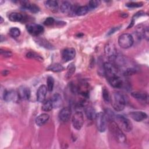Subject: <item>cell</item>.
Instances as JSON below:
<instances>
[{
    "mask_svg": "<svg viewBox=\"0 0 149 149\" xmlns=\"http://www.w3.org/2000/svg\"><path fill=\"white\" fill-rule=\"evenodd\" d=\"M1 2V4H2V3H3V2H4V1H1V2Z\"/></svg>",
    "mask_w": 149,
    "mask_h": 149,
    "instance_id": "obj_41",
    "label": "cell"
},
{
    "mask_svg": "<svg viewBox=\"0 0 149 149\" xmlns=\"http://www.w3.org/2000/svg\"><path fill=\"white\" fill-rule=\"evenodd\" d=\"M1 54L4 55L5 56H10L12 55V52L10 51H3L2 49H1Z\"/></svg>",
    "mask_w": 149,
    "mask_h": 149,
    "instance_id": "obj_37",
    "label": "cell"
},
{
    "mask_svg": "<svg viewBox=\"0 0 149 149\" xmlns=\"http://www.w3.org/2000/svg\"><path fill=\"white\" fill-rule=\"evenodd\" d=\"M52 102L53 104V107L55 108H59L62 105V99L61 95L58 93H55L52 98Z\"/></svg>",
    "mask_w": 149,
    "mask_h": 149,
    "instance_id": "obj_21",
    "label": "cell"
},
{
    "mask_svg": "<svg viewBox=\"0 0 149 149\" xmlns=\"http://www.w3.org/2000/svg\"><path fill=\"white\" fill-rule=\"evenodd\" d=\"M47 88L49 91H52L54 86V79L52 76H48L47 79Z\"/></svg>",
    "mask_w": 149,
    "mask_h": 149,
    "instance_id": "obj_31",
    "label": "cell"
},
{
    "mask_svg": "<svg viewBox=\"0 0 149 149\" xmlns=\"http://www.w3.org/2000/svg\"><path fill=\"white\" fill-rule=\"evenodd\" d=\"M110 85L114 88H120L123 84V82L119 75L107 78Z\"/></svg>",
    "mask_w": 149,
    "mask_h": 149,
    "instance_id": "obj_13",
    "label": "cell"
},
{
    "mask_svg": "<svg viewBox=\"0 0 149 149\" xmlns=\"http://www.w3.org/2000/svg\"><path fill=\"white\" fill-rule=\"evenodd\" d=\"M134 42V38L133 36L129 33H124L121 34L118 38L119 45L123 48L127 49L132 46Z\"/></svg>",
    "mask_w": 149,
    "mask_h": 149,
    "instance_id": "obj_3",
    "label": "cell"
},
{
    "mask_svg": "<svg viewBox=\"0 0 149 149\" xmlns=\"http://www.w3.org/2000/svg\"><path fill=\"white\" fill-rule=\"evenodd\" d=\"M101 1L98 0H92L88 2V8L95 9L100 5Z\"/></svg>",
    "mask_w": 149,
    "mask_h": 149,
    "instance_id": "obj_34",
    "label": "cell"
},
{
    "mask_svg": "<svg viewBox=\"0 0 149 149\" xmlns=\"http://www.w3.org/2000/svg\"><path fill=\"white\" fill-rule=\"evenodd\" d=\"M84 111L87 118L90 120H93L95 118L97 113L95 109L91 106H86L84 108Z\"/></svg>",
    "mask_w": 149,
    "mask_h": 149,
    "instance_id": "obj_20",
    "label": "cell"
},
{
    "mask_svg": "<svg viewBox=\"0 0 149 149\" xmlns=\"http://www.w3.org/2000/svg\"><path fill=\"white\" fill-rule=\"evenodd\" d=\"M119 29V27H113L111 29V30L108 33V36H110L111 34H113L115 31L118 30Z\"/></svg>",
    "mask_w": 149,
    "mask_h": 149,
    "instance_id": "obj_38",
    "label": "cell"
},
{
    "mask_svg": "<svg viewBox=\"0 0 149 149\" xmlns=\"http://www.w3.org/2000/svg\"><path fill=\"white\" fill-rule=\"evenodd\" d=\"M105 74L107 78L119 75V69L113 63L107 62L104 64Z\"/></svg>",
    "mask_w": 149,
    "mask_h": 149,
    "instance_id": "obj_5",
    "label": "cell"
},
{
    "mask_svg": "<svg viewBox=\"0 0 149 149\" xmlns=\"http://www.w3.org/2000/svg\"><path fill=\"white\" fill-rule=\"evenodd\" d=\"M45 5L49 10L53 12H56L58 10V3L56 1H47L45 2Z\"/></svg>",
    "mask_w": 149,
    "mask_h": 149,
    "instance_id": "obj_22",
    "label": "cell"
},
{
    "mask_svg": "<svg viewBox=\"0 0 149 149\" xmlns=\"http://www.w3.org/2000/svg\"><path fill=\"white\" fill-rule=\"evenodd\" d=\"M102 93V97L104 101L106 103H109L111 101V97H110V95L108 90L106 88H103Z\"/></svg>",
    "mask_w": 149,
    "mask_h": 149,
    "instance_id": "obj_33",
    "label": "cell"
},
{
    "mask_svg": "<svg viewBox=\"0 0 149 149\" xmlns=\"http://www.w3.org/2000/svg\"><path fill=\"white\" fill-rule=\"evenodd\" d=\"M0 20H1V21H0V23H3V17H2V16H1V17H0Z\"/></svg>",
    "mask_w": 149,
    "mask_h": 149,
    "instance_id": "obj_40",
    "label": "cell"
},
{
    "mask_svg": "<svg viewBox=\"0 0 149 149\" xmlns=\"http://www.w3.org/2000/svg\"><path fill=\"white\" fill-rule=\"evenodd\" d=\"M9 19L13 22H22L24 19V16L21 13L17 12H13L9 15Z\"/></svg>",
    "mask_w": 149,
    "mask_h": 149,
    "instance_id": "obj_23",
    "label": "cell"
},
{
    "mask_svg": "<svg viewBox=\"0 0 149 149\" xmlns=\"http://www.w3.org/2000/svg\"><path fill=\"white\" fill-rule=\"evenodd\" d=\"M36 41L37 43H38L40 45L41 47H43L45 48L49 49H54V47L52 44H51L48 41H47L44 38H38Z\"/></svg>",
    "mask_w": 149,
    "mask_h": 149,
    "instance_id": "obj_25",
    "label": "cell"
},
{
    "mask_svg": "<svg viewBox=\"0 0 149 149\" xmlns=\"http://www.w3.org/2000/svg\"><path fill=\"white\" fill-rule=\"evenodd\" d=\"M9 34L11 37L13 38L18 37L20 34V30L17 27H12L9 30Z\"/></svg>",
    "mask_w": 149,
    "mask_h": 149,
    "instance_id": "obj_30",
    "label": "cell"
},
{
    "mask_svg": "<svg viewBox=\"0 0 149 149\" xmlns=\"http://www.w3.org/2000/svg\"><path fill=\"white\" fill-rule=\"evenodd\" d=\"M76 55V51L73 48H65L62 53V58L63 61L68 62L72 60Z\"/></svg>",
    "mask_w": 149,
    "mask_h": 149,
    "instance_id": "obj_11",
    "label": "cell"
},
{
    "mask_svg": "<svg viewBox=\"0 0 149 149\" xmlns=\"http://www.w3.org/2000/svg\"><path fill=\"white\" fill-rule=\"evenodd\" d=\"M89 10V8L87 6H80L76 8L75 13L77 16H83L86 15Z\"/></svg>",
    "mask_w": 149,
    "mask_h": 149,
    "instance_id": "obj_28",
    "label": "cell"
},
{
    "mask_svg": "<svg viewBox=\"0 0 149 149\" xmlns=\"http://www.w3.org/2000/svg\"><path fill=\"white\" fill-rule=\"evenodd\" d=\"M129 115L136 122H141L147 118V115L143 111H133L129 113Z\"/></svg>",
    "mask_w": 149,
    "mask_h": 149,
    "instance_id": "obj_15",
    "label": "cell"
},
{
    "mask_svg": "<svg viewBox=\"0 0 149 149\" xmlns=\"http://www.w3.org/2000/svg\"><path fill=\"white\" fill-rule=\"evenodd\" d=\"M49 116L47 113H41L36 119V123L37 126H41L44 125L49 119Z\"/></svg>",
    "mask_w": 149,
    "mask_h": 149,
    "instance_id": "obj_19",
    "label": "cell"
},
{
    "mask_svg": "<svg viewBox=\"0 0 149 149\" xmlns=\"http://www.w3.org/2000/svg\"><path fill=\"white\" fill-rule=\"evenodd\" d=\"M71 115V110L68 107L63 108L59 113V118L62 122H67Z\"/></svg>",
    "mask_w": 149,
    "mask_h": 149,
    "instance_id": "obj_16",
    "label": "cell"
},
{
    "mask_svg": "<svg viewBox=\"0 0 149 149\" xmlns=\"http://www.w3.org/2000/svg\"><path fill=\"white\" fill-rule=\"evenodd\" d=\"M3 99L6 101L17 102L20 98L17 91L13 90L5 91L3 93Z\"/></svg>",
    "mask_w": 149,
    "mask_h": 149,
    "instance_id": "obj_10",
    "label": "cell"
},
{
    "mask_svg": "<svg viewBox=\"0 0 149 149\" xmlns=\"http://www.w3.org/2000/svg\"><path fill=\"white\" fill-rule=\"evenodd\" d=\"M126 6L130 8H139L143 6V3L141 2H129L126 4Z\"/></svg>",
    "mask_w": 149,
    "mask_h": 149,
    "instance_id": "obj_35",
    "label": "cell"
},
{
    "mask_svg": "<svg viewBox=\"0 0 149 149\" xmlns=\"http://www.w3.org/2000/svg\"><path fill=\"white\" fill-rule=\"evenodd\" d=\"M27 57L29 58H31V59H35L37 61H42L43 59L38 54L34 52H29L26 55Z\"/></svg>",
    "mask_w": 149,
    "mask_h": 149,
    "instance_id": "obj_32",
    "label": "cell"
},
{
    "mask_svg": "<svg viewBox=\"0 0 149 149\" xmlns=\"http://www.w3.org/2000/svg\"><path fill=\"white\" fill-rule=\"evenodd\" d=\"M127 97L126 95L120 93L115 92L112 95V105L116 111L123 110L127 102Z\"/></svg>",
    "mask_w": 149,
    "mask_h": 149,
    "instance_id": "obj_1",
    "label": "cell"
},
{
    "mask_svg": "<svg viewBox=\"0 0 149 149\" xmlns=\"http://www.w3.org/2000/svg\"><path fill=\"white\" fill-rule=\"evenodd\" d=\"M47 70H50L54 72H59L64 70V67L60 63H54L50 65L47 68Z\"/></svg>",
    "mask_w": 149,
    "mask_h": 149,
    "instance_id": "obj_24",
    "label": "cell"
},
{
    "mask_svg": "<svg viewBox=\"0 0 149 149\" xmlns=\"http://www.w3.org/2000/svg\"><path fill=\"white\" fill-rule=\"evenodd\" d=\"M95 122L98 130L100 132H104L107 127V117L105 113L100 112L97 113L95 116Z\"/></svg>",
    "mask_w": 149,
    "mask_h": 149,
    "instance_id": "obj_6",
    "label": "cell"
},
{
    "mask_svg": "<svg viewBox=\"0 0 149 149\" xmlns=\"http://www.w3.org/2000/svg\"><path fill=\"white\" fill-rule=\"evenodd\" d=\"M109 128L112 136L119 143H123L126 141V136L118 123L113 120H109Z\"/></svg>",
    "mask_w": 149,
    "mask_h": 149,
    "instance_id": "obj_2",
    "label": "cell"
},
{
    "mask_svg": "<svg viewBox=\"0 0 149 149\" xmlns=\"http://www.w3.org/2000/svg\"><path fill=\"white\" fill-rule=\"evenodd\" d=\"M75 69L76 68H75L74 64L73 63H70V65L68 67V71L66 75V77L67 79H69L72 76L74 72H75Z\"/></svg>",
    "mask_w": 149,
    "mask_h": 149,
    "instance_id": "obj_29",
    "label": "cell"
},
{
    "mask_svg": "<svg viewBox=\"0 0 149 149\" xmlns=\"http://www.w3.org/2000/svg\"><path fill=\"white\" fill-rule=\"evenodd\" d=\"M134 19H132V22H130V24L128 26V27H127V29H129V28L132 27V26L134 25Z\"/></svg>",
    "mask_w": 149,
    "mask_h": 149,
    "instance_id": "obj_39",
    "label": "cell"
},
{
    "mask_svg": "<svg viewBox=\"0 0 149 149\" xmlns=\"http://www.w3.org/2000/svg\"><path fill=\"white\" fill-rule=\"evenodd\" d=\"M54 22H55V20L53 17H48L44 20V24L46 26H50V25H52V24H54Z\"/></svg>",
    "mask_w": 149,
    "mask_h": 149,
    "instance_id": "obj_36",
    "label": "cell"
},
{
    "mask_svg": "<svg viewBox=\"0 0 149 149\" xmlns=\"http://www.w3.org/2000/svg\"><path fill=\"white\" fill-rule=\"evenodd\" d=\"M22 7L26 9L29 10L33 13H38L40 11V8L36 4L31 3L27 1H23L22 3Z\"/></svg>",
    "mask_w": 149,
    "mask_h": 149,
    "instance_id": "obj_17",
    "label": "cell"
},
{
    "mask_svg": "<svg viewBox=\"0 0 149 149\" xmlns=\"http://www.w3.org/2000/svg\"><path fill=\"white\" fill-rule=\"evenodd\" d=\"M26 29L27 31L34 36H37L44 31V27L38 24L30 23L26 26Z\"/></svg>",
    "mask_w": 149,
    "mask_h": 149,
    "instance_id": "obj_9",
    "label": "cell"
},
{
    "mask_svg": "<svg viewBox=\"0 0 149 149\" xmlns=\"http://www.w3.org/2000/svg\"><path fill=\"white\" fill-rule=\"evenodd\" d=\"M52 108H54V107H53V104H52L51 100H45L42 102V107H41V109L42 111H45V112L50 111L51 110H52Z\"/></svg>",
    "mask_w": 149,
    "mask_h": 149,
    "instance_id": "obj_27",
    "label": "cell"
},
{
    "mask_svg": "<svg viewBox=\"0 0 149 149\" xmlns=\"http://www.w3.org/2000/svg\"><path fill=\"white\" fill-rule=\"evenodd\" d=\"M48 88L45 85L40 86L37 91V100L40 102H43L46 97Z\"/></svg>",
    "mask_w": 149,
    "mask_h": 149,
    "instance_id": "obj_14",
    "label": "cell"
},
{
    "mask_svg": "<svg viewBox=\"0 0 149 149\" xmlns=\"http://www.w3.org/2000/svg\"><path fill=\"white\" fill-rule=\"evenodd\" d=\"M72 6L68 1H64L60 6V10L62 13H68L72 10Z\"/></svg>",
    "mask_w": 149,
    "mask_h": 149,
    "instance_id": "obj_26",
    "label": "cell"
},
{
    "mask_svg": "<svg viewBox=\"0 0 149 149\" xmlns=\"http://www.w3.org/2000/svg\"><path fill=\"white\" fill-rule=\"evenodd\" d=\"M104 52L106 56L111 61H115L118 56L117 49L112 42L107 43L104 48Z\"/></svg>",
    "mask_w": 149,
    "mask_h": 149,
    "instance_id": "obj_7",
    "label": "cell"
},
{
    "mask_svg": "<svg viewBox=\"0 0 149 149\" xmlns=\"http://www.w3.org/2000/svg\"><path fill=\"white\" fill-rule=\"evenodd\" d=\"M116 123L125 132H130L133 129V124L130 120L127 118L121 115H118L116 116Z\"/></svg>",
    "mask_w": 149,
    "mask_h": 149,
    "instance_id": "obj_4",
    "label": "cell"
},
{
    "mask_svg": "<svg viewBox=\"0 0 149 149\" xmlns=\"http://www.w3.org/2000/svg\"><path fill=\"white\" fill-rule=\"evenodd\" d=\"M84 124L83 114L80 111H77L72 117V125L76 130H80Z\"/></svg>",
    "mask_w": 149,
    "mask_h": 149,
    "instance_id": "obj_8",
    "label": "cell"
},
{
    "mask_svg": "<svg viewBox=\"0 0 149 149\" xmlns=\"http://www.w3.org/2000/svg\"><path fill=\"white\" fill-rule=\"evenodd\" d=\"M132 95L134 98L139 100L147 102H148V94L146 93L141 91H134L132 93Z\"/></svg>",
    "mask_w": 149,
    "mask_h": 149,
    "instance_id": "obj_18",
    "label": "cell"
},
{
    "mask_svg": "<svg viewBox=\"0 0 149 149\" xmlns=\"http://www.w3.org/2000/svg\"><path fill=\"white\" fill-rule=\"evenodd\" d=\"M17 93L20 99L29 100L31 95V91L29 87L26 86H21L18 88Z\"/></svg>",
    "mask_w": 149,
    "mask_h": 149,
    "instance_id": "obj_12",
    "label": "cell"
}]
</instances>
